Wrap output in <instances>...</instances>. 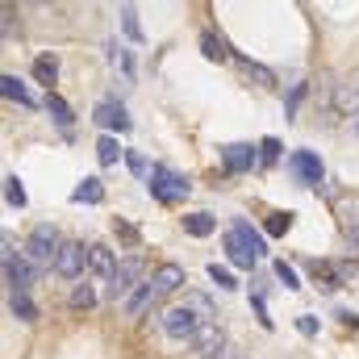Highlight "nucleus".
Masks as SVG:
<instances>
[{
	"label": "nucleus",
	"mask_w": 359,
	"mask_h": 359,
	"mask_svg": "<svg viewBox=\"0 0 359 359\" xmlns=\"http://www.w3.org/2000/svg\"><path fill=\"white\" fill-rule=\"evenodd\" d=\"M222 163H226V172H251V168L259 163V147H251V142H230V147H222Z\"/></svg>",
	"instance_id": "obj_8"
},
{
	"label": "nucleus",
	"mask_w": 359,
	"mask_h": 359,
	"mask_svg": "<svg viewBox=\"0 0 359 359\" xmlns=\"http://www.w3.org/2000/svg\"><path fill=\"white\" fill-rule=\"evenodd\" d=\"M8 309H13V318H21V322H34V318H38V305L29 301V292H8Z\"/></svg>",
	"instance_id": "obj_19"
},
{
	"label": "nucleus",
	"mask_w": 359,
	"mask_h": 359,
	"mask_svg": "<svg viewBox=\"0 0 359 359\" xmlns=\"http://www.w3.org/2000/svg\"><path fill=\"white\" fill-rule=\"evenodd\" d=\"M155 297H159V292H155V284H151V280H142V284H138V288L126 297V313H130V318H138V313H142V309H147Z\"/></svg>",
	"instance_id": "obj_14"
},
{
	"label": "nucleus",
	"mask_w": 359,
	"mask_h": 359,
	"mask_svg": "<svg viewBox=\"0 0 359 359\" xmlns=\"http://www.w3.org/2000/svg\"><path fill=\"white\" fill-rule=\"evenodd\" d=\"M184 305H188L201 322H209V318H213V309H209V301H205V297H184Z\"/></svg>",
	"instance_id": "obj_30"
},
{
	"label": "nucleus",
	"mask_w": 359,
	"mask_h": 359,
	"mask_svg": "<svg viewBox=\"0 0 359 359\" xmlns=\"http://www.w3.org/2000/svg\"><path fill=\"white\" fill-rule=\"evenodd\" d=\"M201 55H205L209 63H226V59H230V46H226L217 34H209V29H205V34H201Z\"/></svg>",
	"instance_id": "obj_16"
},
{
	"label": "nucleus",
	"mask_w": 359,
	"mask_h": 359,
	"mask_svg": "<svg viewBox=\"0 0 359 359\" xmlns=\"http://www.w3.org/2000/svg\"><path fill=\"white\" fill-rule=\"evenodd\" d=\"M276 276H280V284H284V288H301V280H297V271L288 268V264H284V259H280V264H276Z\"/></svg>",
	"instance_id": "obj_32"
},
{
	"label": "nucleus",
	"mask_w": 359,
	"mask_h": 359,
	"mask_svg": "<svg viewBox=\"0 0 359 359\" xmlns=\"http://www.w3.org/2000/svg\"><path fill=\"white\" fill-rule=\"evenodd\" d=\"M121 29H126L134 42H142V25H138V13H134L130 4H121Z\"/></svg>",
	"instance_id": "obj_27"
},
{
	"label": "nucleus",
	"mask_w": 359,
	"mask_h": 359,
	"mask_svg": "<svg viewBox=\"0 0 359 359\" xmlns=\"http://www.w3.org/2000/svg\"><path fill=\"white\" fill-rule=\"evenodd\" d=\"M259 159H264V163H276V159H280V142H276V138H264V142H259Z\"/></svg>",
	"instance_id": "obj_33"
},
{
	"label": "nucleus",
	"mask_w": 359,
	"mask_h": 359,
	"mask_svg": "<svg viewBox=\"0 0 359 359\" xmlns=\"http://www.w3.org/2000/svg\"><path fill=\"white\" fill-rule=\"evenodd\" d=\"M213 359H238V355H234V351L226 347V351H217V355H213Z\"/></svg>",
	"instance_id": "obj_37"
},
{
	"label": "nucleus",
	"mask_w": 359,
	"mask_h": 359,
	"mask_svg": "<svg viewBox=\"0 0 359 359\" xmlns=\"http://www.w3.org/2000/svg\"><path fill=\"white\" fill-rule=\"evenodd\" d=\"M288 172L301 180L305 188H318L322 176H326V168H322V159H318L313 151H292V155H288Z\"/></svg>",
	"instance_id": "obj_4"
},
{
	"label": "nucleus",
	"mask_w": 359,
	"mask_h": 359,
	"mask_svg": "<svg viewBox=\"0 0 359 359\" xmlns=\"http://www.w3.org/2000/svg\"><path fill=\"white\" fill-rule=\"evenodd\" d=\"M297 330H301V334H318V322H313L309 313H301V318H297Z\"/></svg>",
	"instance_id": "obj_35"
},
{
	"label": "nucleus",
	"mask_w": 359,
	"mask_h": 359,
	"mask_svg": "<svg viewBox=\"0 0 359 359\" xmlns=\"http://www.w3.org/2000/svg\"><path fill=\"white\" fill-rule=\"evenodd\" d=\"M126 163H130V172H134L138 180H147V184H151V176H155V168L147 163V155H138V151H126Z\"/></svg>",
	"instance_id": "obj_24"
},
{
	"label": "nucleus",
	"mask_w": 359,
	"mask_h": 359,
	"mask_svg": "<svg viewBox=\"0 0 359 359\" xmlns=\"http://www.w3.org/2000/svg\"><path fill=\"white\" fill-rule=\"evenodd\" d=\"M243 67H247V72H251V76H255L259 84H276V76H271L264 63H251V59H243Z\"/></svg>",
	"instance_id": "obj_31"
},
{
	"label": "nucleus",
	"mask_w": 359,
	"mask_h": 359,
	"mask_svg": "<svg viewBox=\"0 0 359 359\" xmlns=\"http://www.w3.org/2000/svg\"><path fill=\"white\" fill-rule=\"evenodd\" d=\"M188 176H180V172H172V168H155V176H151V196L155 201H163V205H176V201H184L188 196Z\"/></svg>",
	"instance_id": "obj_2"
},
{
	"label": "nucleus",
	"mask_w": 359,
	"mask_h": 359,
	"mask_svg": "<svg viewBox=\"0 0 359 359\" xmlns=\"http://www.w3.org/2000/svg\"><path fill=\"white\" fill-rule=\"evenodd\" d=\"M151 284H155L159 297H168V292H176V288L188 284V271H184V264H159L155 276H151Z\"/></svg>",
	"instance_id": "obj_9"
},
{
	"label": "nucleus",
	"mask_w": 359,
	"mask_h": 359,
	"mask_svg": "<svg viewBox=\"0 0 359 359\" xmlns=\"http://www.w3.org/2000/svg\"><path fill=\"white\" fill-rule=\"evenodd\" d=\"M72 201H76V205H100V201H104V184H100L96 176H84L80 184H76Z\"/></svg>",
	"instance_id": "obj_13"
},
{
	"label": "nucleus",
	"mask_w": 359,
	"mask_h": 359,
	"mask_svg": "<svg viewBox=\"0 0 359 359\" xmlns=\"http://www.w3.org/2000/svg\"><path fill=\"white\" fill-rule=\"evenodd\" d=\"M59 247H63V243H59V234H55L50 226H34V234H29V243H25L21 259H25L34 271H46V268H55Z\"/></svg>",
	"instance_id": "obj_1"
},
{
	"label": "nucleus",
	"mask_w": 359,
	"mask_h": 359,
	"mask_svg": "<svg viewBox=\"0 0 359 359\" xmlns=\"http://www.w3.org/2000/svg\"><path fill=\"white\" fill-rule=\"evenodd\" d=\"M0 92H4L8 100H17V104H25V109H34V104H38V100L29 96V88H25V84H21L17 76H8V72L0 76Z\"/></svg>",
	"instance_id": "obj_15"
},
{
	"label": "nucleus",
	"mask_w": 359,
	"mask_h": 359,
	"mask_svg": "<svg viewBox=\"0 0 359 359\" xmlns=\"http://www.w3.org/2000/svg\"><path fill=\"white\" fill-rule=\"evenodd\" d=\"M34 76L50 88V84L59 80V59H55V55H38V59H34Z\"/></svg>",
	"instance_id": "obj_20"
},
{
	"label": "nucleus",
	"mask_w": 359,
	"mask_h": 359,
	"mask_svg": "<svg viewBox=\"0 0 359 359\" xmlns=\"http://www.w3.org/2000/svg\"><path fill=\"white\" fill-rule=\"evenodd\" d=\"M226 255H230V264H234V268H251V264H255V259H251V251H247L234 234H226Z\"/></svg>",
	"instance_id": "obj_23"
},
{
	"label": "nucleus",
	"mask_w": 359,
	"mask_h": 359,
	"mask_svg": "<svg viewBox=\"0 0 359 359\" xmlns=\"http://www.w3.org/2000/svg\"><path fill=\"white\" fill-rule=\"evenodd\" d=\"M113 230H117L121 238H130V243H138V230H134L130 222H113Z\"/></svg>",
	"instance_id": "obj_34"
},
{
	"label": "nucleus",
	"mask_w": 359,
	"mask_h": 359,
	"mask_svg": "<svg viewBox=\"0 0 359 359\" xmlns=\"http://www.w3.org/2000/svg\"><path fill=\"white\" fill-rule=\"evenodd\" d=\"M217 351H226V334H222V326H217V322H205V326L192 334V355L213 359Z\"/></svg>",
	"instance_id": "obj_7"
},
{
	"label": "nucleus",
	"mask_w": 359,
	"mask_h": 359,
	"mask_svg": "<svg viewBox=\"0 0 359 359\" xmlns=\"http://www.w3.org/2000/svg\"><path fill=\"white\" fill-rule=\"evenodd\" d=\"M46 113H50V117H55V121H59L63 130H67V126L76 121V113H72V104H67V100H63L59 92H46Z\"/></svg>",
	"instance_id": "obj_18"
},
{
	"label": "nucleus",
	"mask_w": 359,
	"mask_h": 359,
	"mask_svg": "<svg viewBox=\"0 0 359 359\" xmlns=\"http://www.w3.org/2000/svg\"><path fill=\"white\" fill-rule=\"evenodd\" d=\"M138 276H142V259H138V255L121 259L117 276L109 280V301H121V305H126V297H130V288L138 284Z\"/></svg>",
	"instance_id": "obj_6"
},
{
	"label": "nucleus",
	"mask_w": 359,
	"mask_h": 359,
	"mask_svg": "<svg viewBox=\"0 0 359 359\" xmlns=\"http://www.w3.org/2000/svg\"><path fill=\"white\" fill-rule=\"evenodd\" d=\"M230 234H234V238H238V243H243V247L251 251V259L268 255V247H264V234H259V230H251L247 222H234V230H230Z\"/></svg>",
	"instance_id": "obj_12"
},
{
	"label": "nucleus",
	"mask_w": 359,
	"mask_h": 359,
	"mask_svg": "<svg viewBox=\"0 0 359 359\" xmlns=\"http://www.w3.org/2000/svg\"><path fill=\"white\" fill-rule=\"evenodd\" d=\"M121 155H126V151H121V147H117V138H113V134H104V138H100V142H96V159H100V163H104V168H113V163H117V159H121Z\"/></svg>",
	"instance_id": "obj_21"
},
{
	"label": "nucleus",
	"mask_w": 359,
	"mask_h": 359,
	"mask_svg": "<svg viewBox=\"0 0 359 359\" xmlns=\"http://www.w3.org/2000/svg\"><path fill=\"white\" fill-rule=\"evenodd\" d=\"M201 326H205V322H201L188 305H172V309L163 313V334H168V339H180V343H184V339L192 343V334H196Z\"/></svg>",
	"instance_id": "obj_3"
},
{
	"label": "nucleus",
	"mask_w": 359,
	"mask_h": 359,
	"mask_svg": "<svg viewBox=\"0 0 359 359\" xmlns=\"http://www.w3.org/2000/svg\"><path fill=\"white\" fill-rule=\"evenodd\" d=\"M288 230H292V213H288V209H276V213L268 217V234L280 238V234H288Z\"/></svg>",
	"instance_id": "obj_25"
},
{
	"label": "nucleus",
	"mask_w": 359,
	"mask_h": 359,
	"mask_svg": "<svg viewBox=\"0 0 359 359\" xmlns=\"http://www.w3.org/2000/svg\"><path fill=\"white\" fill-rule=\"evenodd\" d=\"M209 280H213L217 288H226V292H230V288H238L234 271H230V268H222V264H209Z\"/></svg>",
	"instance_id": "obj_26"
},
{
	"label": "nucleus",
	"mask_w": 359,
	"mask_h": 359,
	"mask_svg": "<svg viewBox=\"0 0 359 359\" xmlns=\"http://www.w3.org/2000/svg\"><path fill=\"white\" fill-rule=\"evenodd\" d=\"M92 121H96L100 130H130V117H126V109H121L117 100H100V104L92 109Z\"/></svg>",
	"instance_id": "obj_10"
},
{
	"label": "nucleus",
	"mask_w": 359,
	"mask_h": 359,
	"mask_svg": "<svg viewBox=\"0 0 359 359\" xmlns=\"http://www.w3.org/2000/svg\"><path fill=\"white\" fill-rule=\"evenodd\" d=\"M88 268L96 271V276H104V280H113L117 268H121V259H117L104 243H92V247H88Z\"/></svg>",
	"instance_id": "obj_11"
},
{
	"label": "nucleus",
	"mask_w": 359,
	"mask_h": 359,
	"mask_svg": "<svg viewBox=\"0 0 359 359\" xmlns=\"http://www.w3.org/2000/svg\"><path fill=\"white\" fill-rule=\"evenodd\" d=\"M4 280L13 284V292H25V284L34 280V268L25 259H13V264H4Z\"/></svg>",
	"instance_id": "obj_17"
},
{
	"label": "nucleus",
	"mask_w": 359,
	"mask_h": 359,
	"mask_svg": "<svg viewBox=\"0 0 359 359\" xmlns=\"http://www.w3.org/2000/svg\"><path fill=\"white\" fill-rule=\"evenodd\" d=\"M347 234H351V247L359 251V222H355V230H347Z\"/></svg>",
	"instance_id": "obj_36"
},
{
	"label": "nucleus",
	"mask_w": 359,
	"mask_h": 359,
	"mask_svg": "<svg viewBox=\"0 0 359 359\" xmlns=\"http://www.w3.org/2000/svg\"><path fill=\"white\" fill-rule=\"evenodd\" d=\"M4 196H8V205L25 209V188H21V180H17V176H8V180H4Z\"/></svg>",
	"instance_id": "obj_28"
},
{
	"label": "nucleus",
	"mask_w": 359,
	"mask_h": 359,
	"mask_svg": "<svg viewBox=\"0 0 359 359\" xmlns=\"http://www.w3.org/2000/svg\"><path fill=\"white\" fill-rule=\"evenodd\" d=\"M84 268H88V247L84 243H63L59 247V259H55V271L63 280H80Z\"/></svg>",
	"instance_id": "obj_5"
},
{
	"label": "nucleus",
	"mask_w": 359,
	"mask_h": 359,
	"mask_svg": "<svg viewBox=\"0 0 359 359\" xmlns=\"http://www.w3.org/2000/svg\"><path fill=\"white\" fill-rule=\"evenodd\" d=\"M72 305H76V309H88V305H96L92 284H76V288H72Z\"/></svg>",
	"instance_id": "obj_29"
},
{
	"label": "nucleus",
	"mask_w": 359,
	"mask_h": 359,
	"mask_svg": "<svg viewBox=\"0 0 359 359\" xmlns=\"http://www.w3.org/2000/svg\"><path fill=\"white\" fill-rule=\"evenodd\" d=\"M184 230H188L192 238H209V234H213V217H209V213H188V217H184Z\"/></svg>",
	"instance_id": "obj_22"
}]
</instances>
